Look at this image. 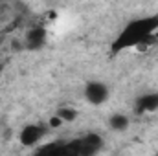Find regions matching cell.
I'll list each match as a JSON object with an SVG mask.
<instances>
[{
    "label": "cell",
    "mask_w": 158,
    "mask_h": 156,
    "mask_svg": "<svg viewBox=\"0 0 158 156\" xmlns=\"http://www.w3.org/2000/svg\"><path fill=\"white\" fill-rule=\"evenodd\" d=\"M155 30H158V15L136 18V20L129 22L123 28V31L119 33V37L114 40L112 50L114 51H119V50L129 48V46L151 44V40H155V37H153Z\"/></svg>",
    "instance_id": "1"
},
{
    "label": "cell",
    "mask_w": 158,
    "mask_h": 156,
    "mask_svg": "<svg viewBox=\"0 0 158 156\" xmlns=\"http://www.w3.org/2000/svg\"><path fill=\"white\" fill-rule=\"evenodd\" d=\"M76 142H77L79 156H98L105 147V142L98 132H88Z\"/></svg>",
    "instance_id": "2"
},
{
    "label": "cell",
    "mask_w": 158,
    "mask_h": 156,
    "mask_svg": "<svg viewBox=\"0 0 158 156\" xmlns=\"http://www.w3.org/2000/svg\"><path fill=\"white\" fill-rule=\"evenodd\" d=\"M46 132H48V127L46 125L30 123V125L22 127V130L19 132V142L24 147H35V145L40 143V140L46 136Z\"/></svg>",
    "instance_id": "3"
},
{
    "label": "cell",
    "mask_w": 158,
    "mask_h": 156,
    "mask_svg": "<svg viewBox=\"0 0 158 156\" xmlns=\"http://www.w3.org/2000/svg\"><path fill=\"white\" fill-rule=\"evenodd\" d=\"M109 96H110V88L101 81H90L85 84V99L94 107L103 105L109 99Z\"/></svg>",
    "instance_id": "4"
},
{
    "label": "cell",
    "mask_w": 158,
    "mask_h": 156,
    "mask_svg": "<svg viewBox=\"0 0 158 156\" xmlns=\"http://www.w3.org/2000/svg\"><path fill=\"white\" fill-rule=\"evenodd\" d=\"M46 39H48V31L42 26H33L26 31L24 37V48L26 50H42L46 46Z\"/></svg>",
    "instance_id": "5"
},
{
    "label": "cell",
    "mask_w": 158,
    "mask_h": 156,
    "mask_svg": "<svg viewBox=\"0 0 158 156\" xmlns=\"http://www.w3.org/2000/svg\"><path fill=\"white\" fill-rule=\"evenodd\" d=\"M136 110L140 112H155L158 110V92H149L138 97L136 101Z\"/></svg>",
    "instance_id": "6"
},
{
    "label": "cell",
    "mask_w": 158,
    "mask_h": 156,
    "mask_svg": "<svg viewBox=\"0 0 158 156\" xmlns=\"http://www.w3.org/2000/svg\"><path fill=\"white\" fill-rule=\"evenodd\" d=\"M131 125V119L125 116V114H112L109 117V127L116 132H125Z\"/></svg>",
    "instance_id": "7"
},
{
    "label": "cell",
    "mask_w": 158,
    "mask_h": 156,
    "mask_svg": "<svg viewBox=\"0 0 158 156\" xmlns=\"http://www.w3.org/2000/svg\"><path fill=\"white\" fill-rule=\"evenodd\" d=\"M57 156H79L77 142L76 140H72V142H61L59 143V154Z\"/></svg>",
    "instance_id": "8"
},
{
    "label": "cell",
    "mask_w": 158,
    "mask_h": 156,
    "mask_svg": "<svg viewBox=\"0 0 158 156\" xmlns=\"http://www.w3.org/2000/svg\"><path fill=\"white\" fill-rule=\"evenodd\" d=\"M57 117H59L61 121H74V119L77 117V110L64 107V109H61V110L57 112Z\"/></svg>",
    "instance_id": "9"
},
{
    "label": "cell",
    "mask_w": 158,
    "mask_h": 156,
    "mask_svg": "<svg viewBox=\"0 0 158 156\" xmlns=\"http://www.w3.org/2000/svg\"><path fill=\"white\" fill-rule=\"evenodd\" d=\"M61 123H63V121H61L59 117L55 116L53 119H52V121H50V127H57V125H61Z\"/></svg>",
    "instance_id": "10"
},
{
    "label": "cell",
    "mask_w": 158,
    "mask_h": 156,
    "mask_svg": "<svg viewBox=\"0 0 158 156\" xmlns=\"http://www.w3.org/2000/svg\"><path fill=\"white\" fill-rule=\"evenodd\" d=\"M2 74H4V63H0V77H2Z\"/></svg>",
    "instance_id": "11"
},
{
    "label": "cell",
    "mask_w": 158,
    "mask_h": 156,
    "mask_svg": "<svg viewBox=\"0 0 158 156\" xmlns=\"http://www.w3.org/2000/svg\"><path fill=\"white\" fill-rule=\"evenodd\" d=\"M153 156H158V153H156V154H153Z\"/></svg>",
    "instance_id": "12"
},
{
    "label": "cell",
    "mask_w": 158,
    "mask_h": 156,
    "mask_svg": "<svg viewBox=\"0 0 158 156\" xmlns=\"http://www.w3.org/2000/svg\"><path fill=\"white\" fill-rule=\"evenodd\" d=\"M0 42H2V39H0Z\"/></svg>",
    "instance_id": "13"
}]
</instances>
